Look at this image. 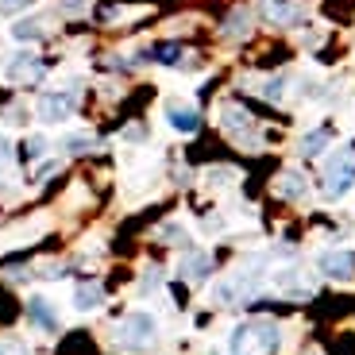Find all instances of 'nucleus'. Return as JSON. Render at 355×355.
I'll use <instances>...</instances> for the list:
<instances>
[{"label": "nucleus", "instance_id": "9b49d317", "mask_svg": "<svg viewBox=\"0 0 355 355\" xmlns=\"http://www.w3.org/2000/svg\"><path fill=\"white\" fill-rule=\"evenodd\" d=\"M263 16L270 24H293L297 19V4L293 0H263Z\"/></svg>", "mask_w": 355, "mask_h": 355}, {"label": "nucleus", "instance_id": "2eb2a0df", "mask_svg": "<svg viewBox=\"0 0 355 355\" xmlns=\"http://www.w3.org/2000/svg\"><path fill=\"white\" fill-rule=\"evenodd\" d=\"M151 54H155V58H159L162 66H174L178 58H182V46H178V43H162V46H155Z\"/></svg>", "mask_w": 355, "mask_h": 355}, {"label": "nucleus", "instance_id": "f3484780", "mask_svg": "<svg viewBox=\"0 0 355 355\" xmlns=\"http://www.w3.org/2000/svg\"><path fill=\"white\" fill-rule=\"evenodd\" d=\"M0 355H31V352H27V344H24V340L4 336V340H0Z\"/></svg>", "mask_w": 355, "mask_h": 355}, {"label": "nucleus", "instance_id": "4468645a", "mask_svg": "<svg viewBox=\"0 0 355 355\" xmlns=\"http://www.w3.org/2000/svg\"><path fill=\"white\" fill-rule=\"evenodd\" d=\"M329 143H332V132H329V128H317V132H309L302 139V155H320Z\"/></svg>", "mask_w": 355, "mask_h": 355}, {"label": "nucleus", "instance_id": "1a4fd4ad", "mask_svg": "<svg viewBox=\"0 0 355 355\" xmlns=\"http://www.w3.org/2000/svg\"><path fill=\"white\" fill-rule=\"evenodd\" d=\"M101 305H105V290H101L97 282H85V286L73 290V309L78 313H93V309H101Z\"/></svg>", "mask_w": 355, "mask_h": 355}, {"label": "nucleus", "instance_id": "412c9836", "mask_svg": "<svg viewBox=\"0 0 355 355\" xmlns=\"http://www.w3.org/2000/svg\"><path fill=\"white\" fill-rule=\"evenodd\" d=\"M66 147H70V151H89V147H93V139H89V135H70V139H66Z\"/></svg>", "mask_w": 355, "mask_h": 355}, {"label": "nucleus", "instance_id": "20e7f679", "mask_svg": "<svg viewBox=\"0 0 355 355\" xmlns=\"http://www.w3.org/2000/svg\"><path fill=\"white\" fill-rule=\"evenodd\" d=\"M73 108H78V97H73L70 89H54V93L39 97V120L43 124H62V120L73 116Z\"/></svg>", "mask_w": 355, "mask_h": 355}, {"label": "nucleus", "instance_id": "dca6fc26", "mask_svg": "<svg viewBox=\"0 0 355 355\" xmlns=\"http://www.w3.org/2000/svg\"><path fill=\"white\" fill-rule=\"evenodd\" d=\"M12 35L24 39V43H27V39H39V35H43V24H35V19H24V24L12 27Z\"/></svg>", "mask_w": 355, "mask_h": 355}, {"label": "nucleus", "instance_id": "f257e3e1", "mask_svg": "<svg viewBox=\"0 0 355 355\" xmlns=\"http://www.w3.org/2000/svg\"><path fill=\"white\" fill-rule=\"evenodd\" d=\"M278 344H282V329L275 320H248V324H240L232 332L228 352L232 355H266V352H278Z\"/></svg>", "mask_w": 355, "mask_h": 355}, {"label": "nucleus", "instance_id": "aec40b11", "mask_svg": "<svg viewBox=\"0 0 355 355\" xmlns=\"http://www.w3.org/2000/svg\"><path fill=\"white\" fill-rule=\"evenodd\" d=\"M8 162H12V143L0 135V178H4V170H8Z\"/></svg>", "mask_w": 355, "mask_h": 355}, {"label": "nucleus", "instance_id": "6ab92c4d", "mask_svg": "<svg viewBox=\"0 0 355 355\" xmlns=\"http://www.w3.org/2000/svg\"><path fill=\"white\" fill-rule=\"evenodd\" d=\"M243 27H248V12H236V16L228 19V27H224V31H228V35H243Z\"/></svg>", "mask_w": 355, "mask_h": 355}, {"label": "nucleus", "instance_id": "4be33fe9", "mask_svg": "<svg viewBox=\"0 0 355 355\" xmlns=\"http://www.w3.org/2000/svg\"><path fill=\"white\" fill-rule=\"evenodd\" d=\"M263 97H270V101H278V97H282V78L266 81V85H263Z\"/></svg>", "mask_w": 355, "mask_h": 355}, {"label": "nucleus", "instance_id": "423d86ee", "mask_svg": "<svg viewBox=\"0 0 355 355\" xmlns=\"http://www.w3.org/2000/svg\"><path fill=\"white\" fill-rule=\"evenodd\" d=\"M4 78L16 81V85H24V81H39V78H43V62H39L35 54L19 51V54H12V58H8V66H4Z\"/></svg>", "mask_w": 355, "mask_h": 355}, {"label": "nucleus", "instance_id": "39448f33", "mask_svg": "<svg viewBox=\"0 0 355 355\" xmlns=\"http://www.w3.org/2000/svg\"><path fill=\"white\" fill-rule=\"evenodd\" d=\"M317 270L324 278L347 282V278H355V255H352V251H324V255L317 259Z\"/></svg>", "mask_w": 355, "mask_h": 355}, {"label": "nucleus", "instance_id": "ddd939ff", "mask_svg": "<svg viewBox=\"0 0 355 355\" xmlns=\"http://www.w3.org/2000/svg\"><path fill=\"white\" fill-rule=\"evenodd\" d=\"M305 189H309V186H305V178L297 174V170H286V174L278 178V193H282V197H290V201L305 197Z\"/></svg>", "mask_w": 355, "mask_h": 355}, {"label": "nucleus", "instance_id": "7ed1b4c3", "mask_svg": "<svg viewBox=\"0 0 355 355\" xmlns=\"http://www.w3.org/2000/svg\"><path fill=\"white\" fill-rule=\"evenodd\" d=\"M116 336L124 340L128 347H143V344H151V340L159 336V324H155L151 313H128V317L120 320Z\"/></svg>", "mask_w": 355, "mask_h": 355}, {"label": "nucleus", "instance_id": "f8f14e48", "mask_svg": "<svg viewBox=\"0 0 355 355\" xmlns=\"http://www.w3.org/2000/svg\"><path fill=\"white\" fill-rule=\"evenodd\" d=\"M209 270H213V259L205 255V251H193V255L182 259V278H209Z\"/></svg>", "mask_w": 355, "mask_h": 355}, {"label": "nucleus", "instance_id": "0eeeda50", "mask_svg": "<svg viewBox=\"0 0 355 355\" xmlns=\"http://www.w3.org/2000/svg\"><path fill=\"white\" fill-rule=\"evenodd\" d=\"M220 120H224V128H228V135H236L240 143H255V139H251V132H255V120H251V116L243 112L240 105H224V108H220Z\"/></svg>", "mask_w": 355, "mask_h": 355}, {"label": "nucleus", "instance_id": "5701e85b", "mask_svg": "<svg viewBox=\"0 0 355 355\" xmlns=\"http://www.w3.org/2000/svg\"><path fill=\"white\" fill-rule=\"evenodd\" d=\"M43 151H46V139H43V135H35V139H27V155H31V159H39Z\"/></svg>", "mask_w": 355, "mask_h": 355}, {"label": "nucleus", "instance_id": "f03ea898", "mask_svg": "<svg viewBox=\"0 0 355 355\" xmlns=\"http://www.w3.org/2000/svg\"><path fill=\"white\" fill-rule=\"evenodd\" d=\"M355 182V151L352 147H340V151L329 155V162H324V197L329 201H340V197L352 189Z\"/></svg>", "mask_w": 355, "mask_h": 355}, {"label": "nucleus", "instance_id": "a211bd4d", "mask_svg": "<svg viewBox=\"0 0 355 355\" xmlns=\"http://www.w3.org/2000/svg\"><path fill=\"white\" fill-rule=\"evenodd\" d=\"M24 8H31V0H0V16H16Z\"/></svg>", "mask_w": 355, "mask_h": 355}, {"label": "nucleus", "instance_id": "6e6552de", "mask_svg": "<svg viewBox=\"0 0 355 355\" xmlns=\"http://www.w3.org/2000/svg\"><path fill=\"white\" fill-rule=\"evenodd\" d=\"M27 317H31V324H35L39 332H46V336L58 332V317H54V305L46 302V297H31V302H27Z\"/></svg>", "mask_w": 355, "mask_h": 355}, {"label": "nucleus", "instance_id": "9d476101", "mask_svg": "<svg viewBox=\"0 0 355 355\" xmlns=\"http://www.w3.org/2000/svg\"><path fill=\"white\" fill-rule=\"evenodd\" d=\"M166 120H170V128H178V132H197V128H201V116H197V108H189V105H166Z\"/></svg>", "mask_w": 355, "mask_h": 355}, {"label": "nucleus", "instance_id": "b1692460", "mask_svg": "<svg viewBox=\"0 0 355 355\" xmlns=\"http://www.w3.org/2000/svg\"><path fill=\"white\" fill-rule=\"evenodd\" d=\"M66 12H70V16H81V12H85V0H66Z\"/></svg>", "mask_w": 355, "mask_h": 355}, {"label": "nucleus", "instance_id": "393cba45", "mask_svg": "<svg viewBox=\"0 0 355 355\" xmlns=\"http://www.w3.org/2000/svg\"><path fill=\"white\" fill-rule=\"evenodd\" d=\"M124 139H132V143H139V139H143V128H128V132H124Z\"/></svg>", "mask_w": 355, "mask_h": 355}]
</instances>
